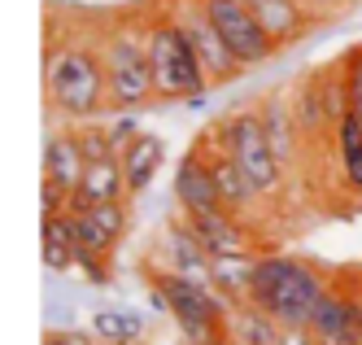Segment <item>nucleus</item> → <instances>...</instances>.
<instances>
[{"label": "nucleus", "mask_w": 362, "mask_h": 345, "mask_svg": "<svg viewBox=\"0 0 362 345\" xmlns=\"http://www.w3.org/2000/svg\"><path fill=\"white\" fill-rule=\"evenodd\" d=\"M88 171V153H83V140H79V127H57L44 136V179H53L57 188L74 193L79 179Z\"/></svg>", "instance_id": "obj_14"}, {"label": "nucleus", "mask_w": 362, "mask_h": 345, "mask_svg": "<svg viewBox=\"0 0 362 345\" xmlns=\"http://www.w3.org/2000/svg\"><path fill=\"white\" fill-rule=\"evenodd\" d=\"M332 153H336V183L345 197H362V118L341 114L332 127Z\"/></svg>", "instance_id": "obj_17"}, {"label": "nucleus", "mask_w": 362, "mask_h": 345, "mask_svg": "<svg viewBox=\"0 0 362 345\" xmlns=\"http://www.w3.org/2000/svg\"><path fill=\"white\" fill-rule=\"evenodd\" d=\"M144 284H148L153 306L166 310L170 319L179 324V332L188 336V345H205V341L227 336L231 302L218 293L210 280H192V276H179V271L153 262V267H144Z\"/></svg>", "instance_id": "obj_5"}, {"label": "nucleus", "mask_w": 362, "mask_h": 345, "mask_svg": "<svg viewBox=\"0 0 362 345\" xmlns=\"http://www.w3.org/2000/svg\"><path fill=\"white\" fill-rule=\"evenodd\" d=\"M166 9L175 13V22H179V26H184V35L192 40L201 66L210 70V79H214V88H218V84H231L236 74H245V66L236 62V52L227 48L223 31L214 26V18L205 13L201 0H166Z\"/></svg>", "instance_id": "obj_8"}, {"label": "nucleus", "mask_w": 362, "mask_h": 345, "mask_svg": "<svg viewBox=\"0 0 362 345\" xmlns=\"http://www.w3.org/2000/svg\"><path fill=\"white\" fill-rule=\"evenodd\" d=\"M40 254H44V267L53 276H66L74 267L79 245H74V215L70 210H62L53 219H40Z\"/></svg>", "instance_id": "obj_20"}, {"label": "nucleus", "mask_w": 362, "mask_h": 345, "mask_svg": "<svg viewBox=\"0 0 362 345\" xmlns=\"http://www.w3.org/2000/svg\"><path fill=\"white\" fill-rule=\"evenodd\" d=\"M327 288H332V276L319 262L267 249L253 258V280H249L245 302L262 306L279 328H310L319 302L327 298Z\"/></svg>", "instance_id": "obj_2"}, {"label": "nucleus", "mask_w": 362, "mask_h": 345, "mask_svg": "<svg viewBox=\"0 0 362 345\" xmlns=\"http://www.w3.org/2000/svg\"><path fill=\"white\" fill-rule=\"evenodd\" d=\"M227 332H231V345H279V336H284V328L253 302H231Z\"/></svg>", "instance_id": "obj_21"}, {"label": "nucleus", "mask_w": 362, "mask_h": 345, "mask_svg": "<svg viewBox=\"0 0 362 345\" xmlns=\"http://www.w3.org/2000/svg\"><path fill=\"white\" fill-rule=\"evenodd\" d=\"M293 114H297V127L305 145H323L332 136V114H327V101H323V70L305 74L301 84L293 88Z\"/></svg>", "instance_id": "obj_19"}, {"label": "nucleus", "mask_w": 362, "mask_h": 345, "mask_svg": "<svg viewBox=\"0 0 362 345\" xmlns=\"http://www.w3.org/2000/svg\"><path fill=\"white\" fill-rule=\"evenodd\" d=\"M253 258H257V254H214V258H210V284L218 288L227 302H245V298H249Z\"/></svg>", "instance_id": "obj_22"}, {"label": "nucleus", "mask_w": 362, "mask_h": 345, "mask_svg": "<svg viewBox=\"0 0 362 345\" xmlns=\"http://www.w3.org/2000/svg\"><path fill=\"white\" fill-rule=\"evenodd\" d=\"M158 267H170L192 280H210V254H205V245L197 241V232L184 215L166 223L162 241H158Z\"/></svg>", "instance_id": "obj_13"}, {"label": "nucleus", "mask_w": 362, "mask_h": 345, "mask_svg": "<svg viewBox=\"0 0 362 345\" xmlns=\"http://www.w3.org/2000/svg\"><path fill=\"white\" fill-rule=\"evenodd\" d=\"M245 5L279 48H293L297 40H305L310 26H315V18H310L297 0H245Z\"/></svg>", "instance_id": "obj_18"}, {"label": "nucleus", "mask_w": 362, "mask_h": 345, "mask_svg": "<svg viewBox=\"0 0 362 345\" xmlns=\"http://www.w3.org/2000/svg\"><path fill=\"white\" fill-rule=\"evenodd\" d=\"M66 205H70V193H66V188H57L53 179H40V219L62 215Z\"/></svg>", "instance_id": "obj_25"}, {"label": "nucleus", "mask_w": 362, "mask_h": 345, "mask_svg": "<svg viewBox=\"0 0 362 345\" xmlns=\"http://www.w3.org/2000/svg\"><path fill=\"white\" fill-rule=\"evenodd\" d=\"M257 110H262V127H267V136H271V149L279 157V166L293 175L297 157L305 149V136H301L297 114H293V92H271V96L257 101Z\"/></svg>", "instance_id": "obj_12"}, {"label": "nucleus", "mask_w": 362, "mask_h": 345, "mask_svg": "<svg viewBox=\"0 0 362 345\" xmlns=\"http://www.w3.org/2000/svg\"><path fill=\"white\" fill-rule=\"evenodd\" d=\"M44 105L62 123H92L110 114L105 62L92 31H53L44 40Z\"/></svg>", "instance_id": "obj_1"}, {"label": "nucleus", "mask_w": 362, "mask_h": 345, "mask_svg": "<svg viewBox=\"0 0 362 345\" xmlns=\"http://www.w3.org/2000/svg\"><path fill=\"white\" fill-rule=\"evenodd\" d=\"M218 131H223L227 153L236 157V166L253 179V188L267 201H275L284 193V183H288V171L279 166V157L271 149V136L262 127V110H257L253 101H245V105H236V110H227L218 118Z\"/></svg>", "instance_id": "obj_6"}, {"label": "nucleus", "mask_w": 362, "mask_h": 345, "mask_svg": "<svg viewBox=\"0 0 362 345\" xmlns=\"http://www.w3.org/2000/svg\"><path fill=\"white\" fill-rule=\"evenodd\" d=\"M336 66H341V84H345L349 114H358V118H362V44H358V48H349Z\"/></svg>", "instance_id": "obj_24"}, {"label": "nucleus", "mask_w": 362, "mask_h": 345, "mask_svg": "<svg viewBox=\"0 0 362 345\" xmlns=\"http://www.w3.org/2000/svg\"><path fill=\"white\" fill-rule=\"evenodd\" d=\"M201 5H205V13L214 18V26L223 31L227 48L236 52V62H240L245 70L267 66L271 57H279V52H284V48L262 31V22L249 13L245 0H201Z\"/></svg>", "instance_id": "obj_7"}, {"label": "nucleus", "mask_w": 362, "mask_h": 345, "mask_svg": "<svg viewBox=\"0 0 362 345\" xmlns=\"http://www.w3.org/2000/svg\"><path fill=\"white\" fill-rule=\"evenodd\" d=\"M105 201H132L127 193V171H122V157L110 153V157H92L79 188L70 193V215H83L88 205H105Z\"/></svg>", "instance_id": "obj_11"}, {"label": "nucleus", "mask_w": 362, "mask_h": 345, "mask_svg": "<svg viewBox=\"0 0 362 345\" xmlns=\"http://www.w3.org/2000/svg\"><path fill=\"white\" fill-rule=\"evenodd\" d=\"M92 332L105 341V345H136L144 324L136 319L132 310H96L92 315Z\"/></svg>", "instance_id": "obj_23"}, {"label": "nucleus", "mask_w": 362, "mask_h": 345, "mask_svg": "<svg viewBox=\"0 0 362 345\" xmlns=\"http://www.w3.org/2000/svg\"><path fill=\"white\" fill-rule=\"evenodd\" d=\"M127 227H132V201H105V205H88L83 215H74V245L83 254L114 258L122 245Z\"/></svg>", "instance_id": "obj_10"}, {"label": "nucleus", "mask_w": 362, "mask_h": 345, "mask_svg": "<svg viewBox=\"0 0 362 345\" xmlns=\"http://www.w3.org/2000/svg\"><path fill=\"white\" fill-rule=\"evenodd\" d=\"M118 157H122V171H127V193L136 201L153 188V179H158V171L166 162V140L158 131H136V136L122 145Z\"/></svg>", "instance_id": "obj_16"}, {"label": "nucleus", "mask_w": 362, "mask_h": 345, "mask_svg": "<svg viewBox=\"0 0 362 345\" xmlns=\"http://www.w3.org/2000/svg\"><path fill=\"white\" fill-rule=\"evenodd\" d=\"M297 5L315 18V22H323V18H336V13H345L349 5H358V0H297Z\"/></svg>", "instance_id": "obj_27"}, {"label": "nucleus", "mask_w": 362, "mask_h": 345, "mask_svg": "<svg viewBox=\"0 0 362 345\" xmlns=\"http://www.w3.org/2000/svg\"><path fill=\"white\" fill-rule=\"evenodd\" d=\"M100 62H105L110 84V114H140L158 101L148 66V35H144V9H127L92 26Z\"/></svg>", "instance_id": "obj_3"}, {"label": "nucleus", "mask_w": 362, "mask_h": 345, "mask_svg": "<svg viewBox=\"0 0 362 345\" xmlns=\"http://www.w3.org/2000/svg\"><path fill=\"white\" fill-rule=\"evenodd\" d=\"M175 205L179 215H210V210H223L218 183L210 171V157H205V145L192 140V149L179 157L175 166Z\"/></svg>", "instance_id": "obj_9"}, {"label": "nucleus", "mask_w": 362, "mask_h": 345, "mask_svg": "<svg viewBox=\"0 0 362 345\" xmlns=\"http://www.w3.org/2000/svg\"><path fill=\"white\" fill-rule=\"evenodd\" d=\"M279 345H315V332H310V328H284Z\"/></svg>", "instance_id": "obj_28"}, {"label": "nucleus", "mask_w": 362, "mask_h": 345, "mask_svg": "<svg viewBox=\"0 0 362 345\" xmlns=\"http://www.w3.org/2000/svg\"><path fill=\"white\" fill-rule=\"evenodd\" d=\"M74 267H79L88 276V284H110V258H100V254H74Z\"/></svg>", "instance_id": "obj_26"}, {"label": "nucleus", "mask_w": 362, "mask_h": 345, "mask_svg": "<svg viewBox=\"0 0 362 345\" xmlns=\"http://www.w3.org/2000/svg\"><path fill=\"white\" fill-rule=\"evenodd\" d=\"M197 232L205 254H253V227L249 219L231 215V210H210V215H184Z\"/></svg>", "instance_id": "obj_15"}, {"label": "nucleus", "mask_w": 362, "mask_h": 345, "mask_svg": "<svg viewBox=\"0 0 362 345\" xmlns=\"http://www.w3.org/2000/svg\"><path fill=\"white\" fill-rule=\"evenodd\" d=\"M144 35H148V66H153L158 101L201 105L205 92L214 88V79L201 66L192 40L184 35V26H179L175 13L166 9V0H153V5L144 9Z\"/></svg>", "instance_id": "obj_4"}]
</instances>
